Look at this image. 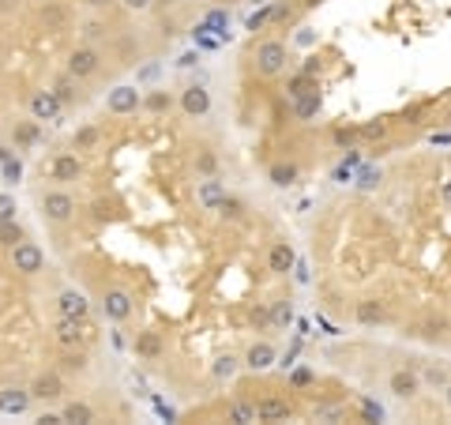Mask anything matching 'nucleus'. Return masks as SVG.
Returning <instances> with one entry per match:
<instances>
[{"mask_svg": "<svg viewBox=\"0 0 451 425\" xmlns=\"http://www.w3.org/2000/svg\"><path fill=\"white\" fill-rule=\"evenodd\" d=\"M200 170H215V155H200Z\"/></svg>", "mask_w": 451, "mask_h": 425, "instance_id": "c03bdc74", "label": "nucleus"}, {"mask_svg": "<svg viewBox=\"0 0 451 425\" xmlns=\"http://www.w3.org/2000/svg\"><path fill=\"white\" fill-rule=\"evenodd\" d=\"M42 211H46V219L53 222H64L75 215V200L68 192H46V200H42Z\"/></svg>", "mask_w": 451, "mask_h": 425, "instance_id": "39448f33", "label": "nucleus"}, {"mask_svg": "<svg viewBox=\"0 0 451 425\" xmlns=\"http://www.w3.org/2000/svg\"><path fill=\"white\" fill-rule=\"evenodd\" d=\"M147 4H151V0H125V8H132V12H143Z\"/></svg>", "mask_w": 451, "mask_h": 425, "instance_id": "37998d69", "label": "nucleus"}, {"mask_svg": "<svg viewBox=\"0 0 451 425\" xmlns=\"http://www.w3.org/2000/svg\"><path fill=\"white\" fill-rule=\"evenodd\" d=\"M383 320V305L380 301H357V324H380Z\"/></svg>", "mask_w": 451, "mask_h": 425, "instance_id": "a211bd4d", "label": "nucleus"}, {"mask_svg": "<svg viewBox=\"0 0 451 425\" xmlns=\"http://www.w3.org/2000/svg\"><path fill=\"white\" fill-rule=\"evenodd\" d=\"M80 173H83V162L75 155H57V158H53V166H49L53 181H75Z\"/></svg>", "mask_w": 451, "mask_h": 425, "instance_id": "f8f14e48", "label": "nucleus"}, {"mask_svg": "<svg viewBox=\"0 0 451 425\" xmlns=\"http://www.w3.org/2000/svg\"><path fill=\"white\" fill-rule=\"evenodd\" d=\"M98 49L94 46H80V49H72V57H68V75H75V80H87V75H94L98 72Z\"/></svg>", "mask_w": 451, "mask_h": 425, "instance_id": "7ed1b4c3", "label": "nucleus"}, {"mask_svg": "<svg viewBox=\"0 0 451 425\" xmlns=\"http://www.w3.org/2000/svg\"><path fill=\"white\" fill-rule=\"evenodd\" d=\"M19 173H23L19 158H15V162H4V177H8V181H19Z\"/></svg>", "mask_w": 451, "mask_h": 425, "instance_id": "e433bc0d", "label": "nucleus"}, {"mask_svg": "<svg viewBox=\"0 0 451 425\" xmlns=\"http://www.w3.org/2000/svg\"><path fill=\"white\" fill-rule=\"evenodd\" d=\"M425 380H428V384H447V373H444V369H428V373H425Z\"/></svg>", "mask_w": 451, "mask_h": 425, "instance_id": "c9c22d12", "label": "nucleus"}, {"mask_svg": "<svg viewBox=\"0 0 451 425\" xmlns=\"http://www.w3.org/2000/svg\"><path fill=\"white\" fill-rule=\"evenodd\" d=\"M218 211H222L226 219H241V215H245V203H241L237 196H226V200H222V207H218Z\"/></svg>", "mask_w": 451, "mask_h": 425, "instance_id": "bb28decb", "label": "nucleus"}, {"mask_svg": "<svg viewBox=\"0 0 451 425\" xmlns=\"http://www.w3.org/2000/svg\"><path fill=\"white\" fill-rule=\"evenodd\" d=\"M102 309H106L109 320H128L132 316V293L128 290H106Z\"/></svg>", "mask_w": 451, "mask_h": 425, "instance_id": "0eeeda50", "label": "nucleus"}, {"mask_svg": "<svg viewBox=\"0 0 451 425\" xmlns=\"http://www.w3.org/2000/svg\"><path fill=\"white\" fill-rule=\"evenodd\" d=\"M64 421H80V425H87V421H94V410L87 407V402H68V407H64Z\"/></svg>", "mask_w": 451, "mask_h": 425, "instance_id": "412c9836", "label": "nucleus"}, {"mask_svg": "<svg viewBox=\"0 0 451 425\" xmlns=\"http://www.w3.org/2000/svg\"><path fill=\"white\" fill-rule=\"evenodd\" d=\"M64 110L61 94L57 91H38L34 98H30V113H34V121H57Z\"/></svg>", "mask_w": 451, "mask_h": 425, "instance_id": "20e7f679", "label": "nucleus"}, {"mask_svg": "<svg viewBox=\"0 0 451 425\" xmlns=\"http://www.w3.org/2000/svg\"><path fill=\"white\" fill-rule=\"evenodd\" d=\"M309 380H312V373H309V369H297V373H293V384H297V388H301V384H309Z\"/></svg>", "mask_w": 451, "mask_h": 425, "instance_id": "58836bf2", "label": "nucleus"}, {"mask_svg": "<svg viewBox=\"0 0 451 425\" xmlns=\"http://www.w3.org/2000/svg\"><path fill=\"white\" fill-rule=\"evenodd\" d=\"M34 395L38 399H61V376H38L34 380Z\"/></svg>", "mask_w": 451, "mask_h": 425, "instance_id": "6ab92c4d", "label": "nucleus"}, {"mask_svg": "<svg viewBox=\"0 0 451 425\" xmlns=\"http://www.w3.org/2000/svg\"><path fill=\"white\" fill-rule=\"evenodd\" d=\"M444 399H447V407H451V380L444 384Z\"/></svg>", "mask_w": 451, "mask_h": 425, "instance_id": "49530a36", "label": "nucleus"}, {"mask_svg": "<svg viewBox=\"0 0 451 425\" xmlns=\"http://www.w3.org/2000/svg\"><path fill=\"white\" fill-rule=\"evenodd\" d=\"M388 388H391L395 399H414L417 391H421V376L410 373V369H395L391 380H388Z\"/></svg>", "mask_w": 451, "mask_h": 425, "instance_id": "423d86ee", "label": "nucleus"}, {"mask_svg": "<svg viewBox=\"0 0 451 425\" xmlns=\"http://www.w3.org/2000/svg\"><path fill=\"white\" fill-rule=\"evenodd\" d=\"M226 414H229V421H260V414H256L252 402H234Z\"/></svg>", "mask_w": 451, "mask_h": 425, "instance_id": "b1692460", "label": "nucleus"}, {"mask_svg": "<svg viewBox=\"0 0 451 425\" xmlns=\"http://www.w3.org/2000/svg\"><path fill=\"white\" fill-rule=\"evenodd\" d=\"M274 362H279V350H274L271 343H252L248 354H245V365L256 369V373H263V369H271Z\"/></svg>", "mask_w": 451, "mask_h": 425, "instance_id": "1a4fd4ad", "label": "nucleus"}, {"mask_svg": "<svg viewBox=\"0 0 451 425\" xmlns=\"http://www.w3.org/2000/svg\"><path fill=\"white\" fill-rule=\"evenodd\" d=\"M274 12H279V8H274V4H267V8H260L256 15H248V30H260V27L267 23L271 15H274Z\"/></svg>", "mask_w": 451, "mask_h": 425, "instance_id": "c85d7f7f", "label": "nucleus"}, {"mask_svg": "<svg viewBox=\"0 0 451 425\" xmlns=\"http://www.w3.org/2000/svg\"><path fill=\"white\" fill-rule=\"evenodd\" d=\"M267 267L274 271V275H286V271H293V267H297L293 248L286 245V241H274V245H271V256H267Z\"/></svg>", "mask_w": 451, "mask_h": 425, "instance_id": "9d476101", "label": "nucleus"}, {"mask_svg": "<svg viewBox=\"0 0 451 425\" xmlns=\"http://www.w3.org/2000/svg\"><path fill=\"white\" fill-rule=\"evenodd\" d=\"M309 91H316V87L309 83V75H297V80L290 83V98H293V102H297V98H305Z\"/></svg>", "mask_w": 451, "mask_h": 425, "instance_id": "cd10ccee", "label": "nucleus"}, {"mask_svg": "<svg viewBox=\"0 0 451 425\" xmlns=\"http://www.w3.org/2000/svg\"><path fill=\"white\" fill-rule=\"evenodd\" d=\"M256 68L263 75H279L286 68V46L282 42H263V46L256 49Z\"/></svg>", "mask_w": 451, "mask_h": 425, "instance_id": "f03ea898", "label": "nucleus"}, {"mask_svg": "<svg viewBox=\"0 0 451 425\" xmlns=\"http://www.w3.org/2000/svg\"><path fill=\"white\" fill-rule=\"evenodd\" d=\"M12 267L19 271V275H38L42 267H46V253L34 245V241H19L15 248H12Z\"/></svg>", "mask_w": 451, "mask_h": 425, "instance_id": "f257e3e1", "label": "nucleus"}, {"mask_svg": "<svg viewBox=\"0 0 451 425\" xmlns=\"http://www.w3.org/2000/svg\"><path fill=\"white\" fill-rule=\"evenodd\" d=\"M87 4H91V8H106L109 0H87Z\"/></svg>", "mask_w": 451, "mask_h": 425, "instance_id": "a18cd8bd", "label": "nucleus"}, {"mask_svg": "<svg viewBox=\"0 0 451 425\" xmlns=\"http://www.w3.org/2000/svg\"><path fill=\"white\" fill-rule=\"evenodd\" d=\"M83 365H87V357H83V354H72V357H64V369H75V373H80Z\"/></svg>", "mask_w": 451, "mask_h": 425, "instance_id": "4c0bfd02", "label": "nucleus"}, {"mask_svg": "<svg viewBox=\"0 0 451 425\" xmlns=\"http://www.w3.org/2000/svg\"><path fill=\"white\" fill-rule=\"evenodd\" d=\"M237 373V357H218V362H215V376H234Z\"/></svg>", "mask_w": 451, "mask_h": 425, "instance_id": "c756f323", "label": "nucleus"}, {"mask_svg": "<svg viewBox=\"0 0 451 425\" xmlns=\"http://www.w3.org/2000/svg\"><path fill=\"white\" fill-rule=\"evenodd\" d=\"M361 410H365V418H383V407H380V402H372V399H365V402H361Z\"/></svg>", "mask_w": 451, "mask_h": 425, "instance_id": "72a5a7b5", "label": "nucleus"}, {"mask_svg": "<svg viewBox=\"0 0 451 425\" xmlns=\"http://www.w3.org/2000/svg\"><path fill=\"white\" fill-rule=\"evenodd\" d=\"M57 339L64 346H75V343H83L87 339V328H83V320H75V316H61L57 320Z\"/></svg>", "mask_w": 451, "mask_h": 425, "instance_id": "ddd939ff", "label": "nucleus"}, {"mask_svg": "<svg viewBox=\"0 0 451 425\" xmlns=\"http://www.w3.org/2000/svg\"><path fill=\"white\" fill-rule=\"evenodd\" d=\"M274 320H279V324H290V305H279V309H274Z\"/></svg>", "mask_w": 451, "mask_h": 425, "instance_id": "ea45409f", "label": "nucleus"}, {"mask_svg": "<svg viewBox=\"0 0 451 425\" xmlns=\"http://www.w3.org/2000/svg\"><path fill=\"white\" fill-rule=\"evenodd\" d=\"M57 312H61V316H75V320H87V312H91V301H87L80 290H64L61 298H57Z\"/></svg>", "mask_w": 451, "mask_h": 425, "instance_id": "6e6552de", "label": "nucleus"}, {"mask_svg": "<svg viewBox=\"0 0 451 425\" xmlns=\"http://www.w3.org/2000/svg\"><path fill=\"white\" fill-rule=\"evenodd\" d=\"M19 241H23V226H19L15 219H4V222H0V245L15 248Z\"/></svg>", "mask_w": 451, "mask_h": 425, "instance_id": "aec40b11", "label": "nucleus"}, {"mask_svg": "<svg viewBox=\"0 0 451 425\" xmlns=\"http://www.w3.org/2000/svg\"><path fill=\"white\" fill-rule=\"evenodd\" d=\"M19 139H23V144H30V139H34V125H23V128H19Z\"/></svg>", "mask_w": 451, "mask_h": 425, "instance_id": "a19ab883", "label": "nucleus"}, {"mask_svg": "<svg viewBox=\"0 0 451 425\" xmlns=\"http://www.w3.org/2000/svg\"><path fill=\"white\" fill-rule=\"evenodd\" d=\"M136 350H139V354H147V357H155V354L162 350L158 335H155V331H143V335H139V343H136Z\"/></svg>", "mask_w": 451, "mask_h": 425, "instance_id": "a878e982", "label": "nucleus"}, {"mask_svg": "<svg viewBox=\"0 0 451 425\" xmlns=\"http://www.w3.org/2000/svg\"><path fill=\"white\" fill-rule=\"evenodd\" d=\"M335 139H338V144H343V147H346V144H350V139H354V132H350V128H338V132H335Z\"/></svg>", "mask_w": 451, "mask_h": 425, "instance_id": "79ce46f5", "label": "nucleus"}, {"mask_svg": "<svg viewBox=\"0 0 451 425\" xmlns=\"http://www.w3.org/2000/svg\"><path fill=\"white\" fill-rule=\"evenodd\" d=\"M293 177H297V166H290V162H279V166H271V181L279 184V189L293 184Z\"/></svg>", "mask_w": 451, "mask_h": 425, "instance_id": "5701e85b", "label": "nucleus"}, {"mask_svg": "<svg viewBox=\"0 0 451 425\" xmlns=\"http://www.w3.org/2000/svg\"><path fill=\"white\" fill-rule=\"evenodd\" d=\"M147 106H151V110H170V94H151Z\"/></svg>", "mask_w": 451, "mask_h": 425, "instance_id": "f704fd0d", "label": "nucleus"}, {"mask_svg": "<svg viewBox=\"0 0 451 425\" xmlns=\"http://www.w3.org/2000/svg\"><path fill=\"white\" fill-rule=\"evenodd\" d=\"M30 395H34V391L4 388V391H0V410H4V414H23V410L30 407Z\"/></svg>", "mask_w": 451, "mask_h": 425, "instance_id": "2eb2a0df", "label": "nucleus"}, {"mask_svg": "<svg viewBox=\"0 0 451 425\" xmlns=\"http://www.w3.org/2000/svg\"><path fill=\"white\" fill-rule=\"evenodd\" d=\"M444 200H447V203H451V181H447V184H444Z\"/></svg>", "mask_w": 451, "mask_h": 425, "instance_id": "de8ad7c7", "label": "nucleus"}, {"mask_svg": "<svg viewBox=\"0 0 451 425\" xmlns=\"http://www.w3.org/2000/svg\"><path fill=\"white\" fill-rule=\"evenodd\" d=\"M256 414H260V421H286L290 418V402L286 399H260L256 402Z\"/></svg>", "mask_w": 451, "mask_h": 425, "instance_id": "f3484780", "label": "nucleus"}, {"mask_svg": "<svg viewBox=\"0 0 451 425\" xmlns=\"http://www.w3.org/2000/svg\"><path fill=\"white\" fill-rule=\"evenodd\" d=\"M72 80H75V75H68V80H61L57 87H53V91L61 94V102H72V98H75V87H72Z\"/></svg>", "mask_w": 451, "mask_h": 425, "instance_id": "2f4dec72", "label": "nucleus"}, {"mask_svg": "<svg viewBox=\"0 0 451 425\" xmlns=\"http://www.w3.org/2000/svg\"><path fill=\"white\" fill-rule=\"evenodd\" d=\"M4 219H15V200L12 196H0V222Z\"/></svg>", "mask_w": 451, "mask_h": 425, "instance_id": "473e14b6", "label": "nucleus"}, {"mask_svg": "<svg viewBox=\"0 0 451 425\" xmlns=\"http://www.w3.org/2000/svg\"><path fill=\"white\" fill-rule=\"evenodd\" d=\"M98 144V132L94 128H83L80 136H75V151H87V147H94Z\"/></svg>", "mask_w": 451, "mask_h": 425, "instance_id": "7c9ffc66", "label": "nucleus"}, {"mask_svg": "<svg viewBox=\"0 0 451 425\" xmlns=\"http://www.w3.org/2000/svg\"><path fill=\"white\" fill-rule=\"evenodd\" d=\"M196 200H200V207H207V211H218L222 207V200H226V184L222 181H203L200 189H196Z\"/></svg>", "mask_w": 451, "mask_h": 425, "instance_id": "9b49d317", "label": "nucleus"}, {"mask_svg": "<svg viewBox=\"0 0 451 425\" xmlns=\"http://www.w3.org/2000/svg\"><path fill=\"white\" fill-rule=\"evenodd\" d=\"M354 181H357V189H365V192H372L380 184V170L376 166H361L357 173H354Z\"/></svg>", "mask_w": 451, "mask_h": 425, "instance_id": "4be33fe9", "label": "nucleus"}, {"mask_svg": "<svg viewBox=\"0 0 451 425\" xmlns=\"http://www.w3.org/2000/svg\"><path fill=\"white\" fill-rule=\"evenodd\" d=\"M181 106H184V113L189 117H203L207 110H211V94L203 91V87H189L181 98Z\"/></svg>", "mask_w": 451, "mask_h": 425, "instance_id": "4468645a", "label": "nucleus"}, {"mask_svg": "<svg viewBox=\"0 0 451 425\" xmlns=\"http://www.w3.org/2000/svg\"><path fill=\"white\" fill-rule=\"evenodd\" d=\"M293 110H297V117H312V113H320V94H316V91H309L305 98H297V106H293Z\"/></svg>", "mask_w": 451, "mask_h": 425, "instance_id": "393cba45", "label": "nucleus"}, {"mask_svg": "<svg viewBox=\"0 0 451 425\" xmlns=\"http://www.w3.org/2000/svg\"><path fill=\"white\" fill-rule=\"evenodd\" d=\"M139 106V91L136 87H117L113 94H109V110L113 113H136Z\"/></svg>", "mask_w": 451, "mask_h": 425, "instance_id": "dca6fc26", "label": "nucleus"}]
</instances>
